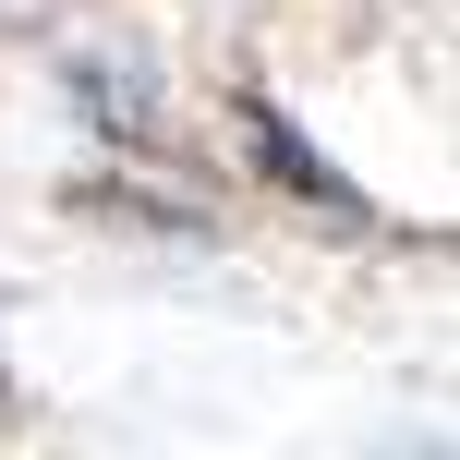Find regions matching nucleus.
I'll list each match as a JSON object with an SVG mask.
<instances>
[{"instance_id": "nucleus-1", "label": "nucleus", "mask_w": 460, "mask_h": 460, "mask_svg": "<svg viewBox=\"0 0 460 460\" xmlns=\"http://www.w3.org/2000/svg\"><path fill=\"white\" fill-rule=\"evenodd\" d=\"M243 121H254V146H267V170H279V182H291V194H315V207L364 218V194H351V182H340V170H327V158H315V146H303V134H291V121H279V110H243Z\"/></svg>"}]
</instances>
